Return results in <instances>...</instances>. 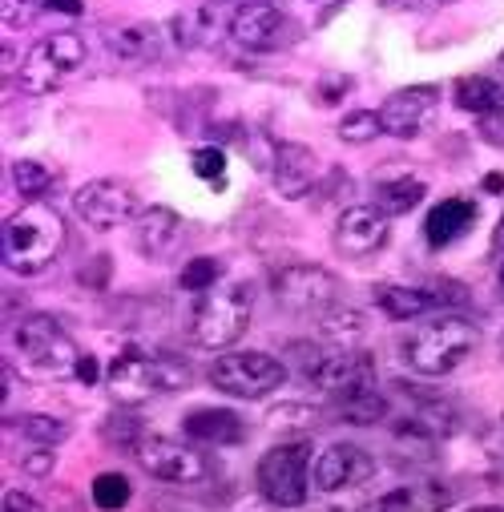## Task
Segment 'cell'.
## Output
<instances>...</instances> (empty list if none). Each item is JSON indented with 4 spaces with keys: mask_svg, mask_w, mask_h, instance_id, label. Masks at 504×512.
Listing matches in <instances>:
<instances>
[{
    "mask_svg": "<svg viewBox=\"0 0 504 512\" xmlns=\"http://www.w3.org/2000/svg\"><path fill=\"white\" fill-rule=\"evenodd\" d=\"M65 246V218L49 202L13 210L0 230V259L13 275H41Z\"/></svg>",
    "mask_w": 504,
    "mask_h": 512,
    "instance_id": "6da1fadb",
    "label": "cell"
},
{
    "mask_svg": "<svg viewBox=\"0 0 504 512\" xmlns=\"http://www.w3.org/2000/svg\"><path fill=\"white\" fill-rule=\"evenodd\" d=\"M190 363L182 355H150V351H121L109 371H105V388L121 408H138L150 404L166 392H182L190 388Z\"/></svg>",
    "mask_w": 504,
    "mask_h": 512,
    "instance_id": "7a4b0ae2",
    "label": "cell"
},
{
    "mask_svg": "<svg viewBox=\"0 0 504 512\" xmlns=\"http://www.w3.org/2000/svg\"><path fill=\"white\" fill-rule=\"evenodd\" d=\"M250 307H255V287L250 283H222L210 287L194 311H190V339L202 351H230L246 327H250Z\"/></svg>",
    "mask_w": 504,
    "mask_h": 512,
    "instance_id": "3957f363",
    "label": "cell"
},
{
    "mask_svg": "<svg viewBox=\"0 0 504 512\" xmlns=\"http://www.w3.org/2000/svg\"><path fill=\"white\" fill-rule=\"evenodd\" d=\"M476 343H480L476 323H468L460 315H444V319H432L408 335L404 359L420 375H448L476 351Z\"/></svg>",
    "mask_w": 504,
    "mask_h": 512,
    "instance_id": "277c9868",
    "label": "cell"
},
{
    "mask_svg": "<svg viewBox=\"0 0 504 512\" xmlns=\"http://www.w3.org/2000/svg\"><path fill=\"white\" fill-rule=\"evenodd\" d=\"M13 343H17L21 363L33 375H41V379H69V375H77L81 351H77L73 335L53 315H29L13 331Z\"/></svg>",
    "mask_w": 504,
    "mask_h": 512,
    "instance_id": "5b68a950",
    "label": "cell"
},
{
    "mask_svg": "<svg viewBox=\"0 0 504 512\" xmlns=\"http://www.w3.org/2000/svg\"><path fill=\"white\" fill-rule=\"evenodd\" d=\"M311 468H315V456H311L307 440H287V444L271 448L255 468L263 500L275 508H303L311 496V484H315Z\"/></svg>",
    "mask_w": 504,
    "mask_h": 512,
    "instance_id": "8992f818",
    "label": "cell"
},
{
    "mask_svg": "<svg viewBox=\"0 0 504 512\" xmlns=\"http://www.w3.org/2000/svg\"><path fill=\"white\" fill-rule=\"evenodd\" d=\"M210 383L234 400H267L287 383V367L263 351H226L210 363Z\"/></svg>",
    "mask_w": 504,
    "mask_h": 512,
    "instance_id": "52a82bcc",
    "label": "cell"
},
{
    "mask_svg": "<svg viewBox=\"0 0 504 512\" xmlns=\"http://www.w3.org/2000/svg\"><path fill=\"white\" fill-rule=\"evenodd\" d=\"M81 65H85V37L65 33V29L49 33L29 49V57L21 65V89L29 97H45V93L61 89Z\"/></svg>",
    "mask_w": 504,
    "mask_h": 512,
    "instance_id": "ba28073f",
    "label": "cell"
},
{
    "mask_svg": "<svg viewBox=\"0 0 504 512\" xmlns=\"http://www.w3.org/2000/svg\"><path fill=\"white\" fill-rule=\"evenodd\" d=\"M230 37H234V45H242L250 53H279V49L295 45L303 37V29L295 25V17L279 0H246L242 9L230 13Z\"/></svg>",
    "mask_w": 504,
    "mask_h": 512,
    "instance_id": "9c48e42d",
    "label": "cell"
},
{
    "mask_svg": "<svg viewBox=\"0 0 504 512\" xmlns=\"http://www.w3.org/2000/svg\"><path fill=\"white\" fill-rule=\"evenodd\" d=\"M134 456L162 484H198V480H206L214 472V464H210L206 452H198L194 444L170 440V436H146Z\"/></svg>",
    "mask_w": 504,
    "mask_h": 512,
    "instance_id": "30bf717a",
    "label": "cell"
},
{
    "mask_svg": "<svg viewBox=\"0 0 504 512\" xmlns=\"http://www.w3.org/2000/svg\"><path fill=\"white\" fill-rule=\"evenodd\" d=\"M271 291H275L279 307L291 315H323L327 307H335V279H331V271H323L315 263L283 267L271 279Z\"/></svg>",
    "mask_w": 504,
    "mask_h": 512,
    "instance_id": "8fae6325",
    "label": "cell"
},
{
    "mask_svg": "<svg viewBox=\"0 0 504 512\" xmlns=\"http://www.w3.org/2000/svg\"><path fill=\"white\" fill-rule=\"evenodd\" d=\"M73 210L85 226L93 230H113L121 222L138 218V194L117 182V178H97V182H85L77 194H73Z\"/></svg>",
    "mask_w": 504,
    "mask_h": 512,
    "instance_id": "7c38bea8",
    "label": "cell"
},
{
    "mask_svg": "<svg viewBox=\"0 0 504 512\" xmlns=\"http://www.w3.org/2000/svg\"><path fill=\"white\" fill-rule=\"evenodd\" d=\"M375 476V456L363 452L359 444H331L315 456V468H311V480L319 492H343V488H355V484H367Z\"/></svg>",
    "mask_w": 504,
    "mask_h": 512,
    "instance_id": "4fadbf2b",
    "label": "cell"
},
{
    "mask_svg": "<svg viewBox=\"0 0 504 512\" xmlns=\"http://www.w3.org/2000/svg\"><path fill=\"white\" fill-rule=\"evenodd\" d=\"M388 214L380 206H347L335 222V250L343 259H367L388 242Z\"/></svg>",
    "mask_w": 504,
    "mask_h": 512,
    "instance_id": "5bb4252c",
    "label": "cell"
},
{
    "mask_svg": "<svg viewBox=\"0 0 504 512\" xmlns=\"http://www.w3.org/2000/svg\"><path fill=\"white\" fill-rule=\"evenodd\" d=\"M436 97H440L436 85H408V89L392 93V97L380 105L384 134H392V138H400V142L420 138V130L428 125V117H432V109H436Z\"/></svg>",
    "mask_w": 504,
    "mask_h": 512,
    "instance_id": "9a60e30c",
    "label": "cell"
},
{
    "mask_svg": "<svg viewBox=\"0 0 504 512\" xmlns=\"http://www.w3.org/2000/svg\"><path fill=\"white\" fill-rule=\"evenodd\" d=\"M182 238H186V222L170 206H146L134 218V246L150 263H166L170 254H178Z\"/></svg>",
    "mask_w": 504,
    "mask_h": 512,
    "instance_id": "2e32d148",
    "label": "cell"
},
{
    "mask_svg": "<svg viewBox=\"0 0 504 512\" xmlns=\"http://www.w3.org/2000/svg\"><path fill=\"white\" fill-rule=\"evenodd\" d=\"M271 182L283 198H307L319 182V158L311 146L303 142H275V158H271Z\"/></svg>",
    "mask_w": 504,
    "mask_h": 512,
    "instance_id": "e0dca14e",
    "label": "cell"
},
{
    "mask_svg": "<svg viewBox=\"0 0 504 512\" xmlns=\"http://www.w3.org/2000/svg\"><path fill=\"white\" fill-rule=\"evenodd\" d=\"M456 492L440 480H416V484H400L392 492H380L363 500L355 512H444L452 508Z\"/></svg>",
    "mask_w": 504,
    "mask_h": 512,
    "instance_id": "ac0fdd59",
    "label": "cell"
},
{
    "mask_svg": "<svg viewBox=\"0 0 504 512\" xmlns=\"http://www.w3.org/2000/svg\"><path fill=\"white\" fill-rule=\"evenodd\" d=\"M375 303L380 311L396 323H408V319H420L428 315L432 307H448V303H464V287H448V291H428V287H396V283H384L375 287Z\"/></svg>",
    "mask_w": 504,
    "mask_h": 512,
    "instance_id": "d6986e66",
    "label": "cell"
},
{
    "mask_svg": "<svg viewBox=\"0 0 504 512\" xmlns=\"http://www.w3.org/2000/svg\"><path fill=\"white\" fill-rule=\"evenodd\" d=\"M388 412H392V404L380 392L375 375L371 379H359V383H347V388H339V392H331V416H339L343 424L371 428V424L388 420Z\"/></svg>",
    "mask_w": 504,
    "mask_h": 512,
    "instance_id": "ffe728a7",
    "label": "cell"
},
{
    "mask_svg": "<svg viewBox=\"0 0 504 512\" xmlns=\"http://www.w3.org/2000/svg\"><path fill=\"white\" fill-rule=\"evenodd\" d=\"M182 432L198 448H230V444H242L246 440V424L230 408H194L182 420Z\"/></svg>",
    "mask_w": 504,
    "mask_h": 512,
    "instance_id": "44dd1931",
    "label": "cell"
},
{
    "mask_svg": "<svg viewBox=\"0 0 504 512\" xmlns=\"http://www.w3.org/2000/svg\"><path fill=\"white\" fill-rule=\"evenodd\" d=\"M174 45L170 33H162V25H125V29H113L109 33V49L125 61V65H154L166 57V49Z\"/></svg>",
    "mask_w": 504,
    "mask_h": 512,
    "instance_id": "7402d4cb",
    "label": "cell"
},
{
    "mask_svg": "<svg viewBox=\"0 0 504 512\" xmlns=\"http://www.w3.org/2000/svg\"><path fill=\"white\" fill-rule=\"evenodd\" d=\"M428 198V182L404 170H380L371 178V202L380 206L388 218H400L408 210H416Z\"/></svg>",
    "mask_w": 504,
    "mask_h": 512,
    "instance_id": "603a6c76",
    "label": "cell"
},
{
    "mask_svg": "<svg viewBox=\"0 0 504 512\" xmlns=\"http://www.w3.org/2000/svg\"><path fill=\"white\" fill-rule=\"evenodd\" d=\"M476 226V202L472 198H444L428 210V222H424V238L428 246L444 250L452 242H460L468 230Z\"/></svg>",
    "mask_w": 504,
    "mask_h": 512,
    "instance_id": "cb8c5ba5",
    "label": "cell"
},
{
    "mask_svg": "<svg viewBox=\"0 0 504 512\" xmlns=\"http://www.w3.org/2000/svg\"><path fill=\"white\" fill-rule=\"evenodd\" d=\"M456 105L484 117L492 109H504V81L500 77H488V73H472V77H460L456 81Z\"/></svg>",
    "mask_w": 504,
    "mask_h": 512,
    "instance_id": "d4e9b609",
    "label": "cell"
},
{
    "mask_svg": "<svg viewBox=\"0 0 504 512\" xmlns=\"http://www.w3.org/2000/svg\"><path fill=\"white\" fill-rule=\"evenodd\" d=\"M319 331H323V343L355 351L363 343V335H367V319L359 311H351V307H327Z\"/></svg>",
    "mask_w": 504,
    "mask_h": 512,
    "instance_id": "484cf974",
    "label": "cell"
},
{
    "mask_svg": "<svg viewBox=\"0 0 504 512\" xmlns=\"http://www.w3.org/2000/svg\"><path fill=\"white\" fill-rule=\"evenodd\" d=\"M17 436H25L29 444H41V448H57L73 436V424L57 420V416H17V420H5Z\"/></svg>",
    "mask_w": 504,
    "mask_h": 512,
    "instance_id": "4316f807",
    "label": "cell"
},
{
    "mask_svg": "<svg viewBox=\"0 0 504 512\" xmlns=\"http://www.w3.org/2000/svg\"><path fill=\"white\" fill-rule=\"evenodd\" d=\"M343 5L347 0H287V13L303 33H319L323 25H331V17L343 13Z\"/></svg>",
    "mask_w": 504,
    "mask_h": 512,
    "instance_id": "83f0119b",
    "label": "cell"
},
{
    "mask_svg": "<svg viewBox=\"0 0 504 512\" xmlns=\"http://www.w3.org/2000/svg\"><path fill=\"white\" fill-rule=\"evenodd\" d=\"M93 504L101 508V512H121L125 504H130V496H134V484L125 480L121 472H101V476H93Z\"/></svg>",
    "mask_w": 504,
    "mask_h": 512,
    "instance_id": "f1b7e54d",
    "label": "cell"
},
{
    "mask_svg": "<svg viewBox=\"0 0 504 512\" xmlns=\"http://www.w3.org/2000/svg\"><path fill=\"white\" fill-rule=\"evenodd\" d=\"M13 186H17V194H25L29 202H41V198L49 194V186H53V174H49L45 162L21 158V162H13Z\"/></svg>",
    "mask_w": 504,
    "mask_h": 512,
    "instance_id": "f546056e",
    "label": "cell"
},
{
    "mask_svg": "<svg viewBox=\"0 0 504 512\" xmlns=\"http://www.w3.org/2000/svg\"><path fill=\"white\" fill-rule=\"evenodd\" d=\"M101 436H105V444H113L117 452H138V444H142L150 432H146V424H142L138 416H109V420L101 424Z\"/></svg>",
    "mask_w": 504,
    "mask_h": 512,
    "instance_id": "4dcf8cb0",
    "label": "cell"
},
{
    "mask_svg": "<svg viewBox=\"0 0 504 512\" xmlns=\"http://www.w3.org/2000/svg\"><path fill=\"white\" fill-rule=\"evenodd\" d=\"M380 134H384L380 113H371V109H355L339 121V142H347V146H363V142L380 138Z\"/></svg>",
    "mask_w": 504,
    "mask_h": 512,
    "instance_id": "1f68e13d",
    "label": "cell"
},
{
    "mask_svg": "<svg viewBox=\"0 0 504 512\" xmlns=\"http://www.w3.org/2000/svg\"><path fill=\"white\" fill-rule=\"evenodd\" d=\"M218 275H222V263H218V259H194V263L182 271L178 287H182V291H194V295H206L210 287H218Z\"/></svg>",
    "mask_w": 504,
    "mask_h": 512,
    "instance_id": "d6a6232c",
    "label": "cell"
},
{
    "mask_svg": "<svg viewBox=\"0 0 504 512\" xmlns=\"http://www.w3.org/2000/svg\"><path fill=\"white\" fill-rule=\"evenodd\" d=\"M222 170H226V154H222L218 146H202V150H194V174H198V178L222 186Z\"/></svg>",
    "mask_w": 504,
    "mask_h": 512,
    "instance_id": "836d02e7",
    "label": "cell"
},
{
    "mask_svg": "<svg viewBox=\"0 0 504 512\" xmlns=\"http://www.w3.org/2000/svg\"><path fill=\"white\" fill-rule=\"evenodd\" d=\"M347 89H351V77L327 73V77H319V85H315V101H319V105H339Z\"/></svg>",
    "mask_w": 504,
    "mask_h": 512,
    "instance_id": "e575fe53",
    "label": "cell"
},
{
    "mask_svg": "<svg viewBox=\"0 0 504 512\" xmlns=\"http://www.w3.org/2000/svg\"><path fill=\"white\" fill-rule=\"evenodd\" d=\"M37 13H45V0H5V25L13 29L29 25Z\"/></svg>",
    "mask_w": 504,
    "mask_h": 512,
    "instance_id": "d590c367",
    "label": "cell"
},
{
    "mask_svg": "<svg viewBox=\"0 0 504 512\" xmlns=\"http://www.w3.org/2000/svg\"><path fill=\"white\" fill-rule=\"evenodd\" d=\"M476 130H480V138H484L488 146H500V150H504V109L484 113V117L476 121Z\"/></svg>",
    "mask_w": 504,
    "mask_h": 512,
    "instance_id": "8d00e7d4",
    "label": "cell"
},
{
    "mask_svg": "<svg viewBox=\"0 0 504 512\" xmlns=\"http://www.w3.org/2000/svg\"><path fill=\"white\" fill-rule=\"evenodd\" d=\"M21 468H25L29 476H49V472H53V448L33 444V448L21 456Z\"/></svg>",
    "mask_w": 504,
    "mask_h": 512,
    "instance_id": "74e56055",
    "label": "cell"
},
{
    "mask_svg": "<svg viewBox=\"0 0 504 512\" xmlns=\"http://www.w3.org/2000/svg\"><path fill=\"white\" fill-rule=\"evenodd\" d=\"M448 5H456V0H384V9H396V13H436Z\"/></svg>",
    "mask_w": 504,
    "mask_h": 512,
    "instance_id": "f35d334b",
    "label": "cell"
},
{
    "mask_svg": "<svg viewBox=\"0 0 504 512\" xmlns=\"http://www.w3.org/2000/svg\"><path fill=\"white\" fill-rule=\"evenodd\" d=\"M5 512H41V504L29 496V492H5Z\"/></svg>",
    "mask_w": 504,
    "mask_h": 512,
    "instance_id": "ab89813d",
    "label": "cell"
},
{
    "mask_svg": "<svg viewBox=\"0 0 504 512\" xmlns=\"http://www.w3.org/2000/svg\"><path fill=\"white\" fill-rule=\"evenodd\" d=\"M77 379H81V383H97V379H101V363H97L93 355H81V363H77Z\"/></svg>",
    "mask_w": 504,
    "mask_h": 512,
    "instance_id": "60d3db41",
    "label": "cell"
},
{
    "mask_svg": "<svg viewBox=\"0 0 504 512\" xmlns=\"http://www.w3.org/2000/svg\"><path fill=\"white\" fill-rule=\"evenodd\" d=\"M45 13H69V17H77L81 13V0H45Z\"/></svg>",
    "mask_w": 504,
    "mask_h": 512,
    "instance_id": "b9f144b4",
    "label": "cell"
},
{
    "mask_svg": "<svg viewBox=\"0 0 504 512\" xmlns=\"http://www.w3.org/2000/svg\"><path fill=\"white\" fill-rule=\"evenodd\" d=\"M492 250L504 254V214H500V222H496V230H492Z\"/></svg>",
    "mask_w": 504,
    "mask_h": 512,
    "instance_id": "7bdbcfd3",
    "label": "cell"
},
{
    "mask_svg": "<svg viewBox=\"0 0 504 512\" xmlns=\"http://www.w3.org/2000/svg\"><path fill=\"white\" fill-rule=\"evenodd\" d=\"M480 186H484L488 194H492V190H504V174H488V178H484Z\"/></svg>",
    "mask_w": 504,
    "mask_h": 512,
    "instance_id": "ee69618b",
    "label": "cell"
},
{
    "mask_svg": "<svg viewBox=\"0 0 504 512\" xmlns=\"http://www.w3.org/2000/svg\"><path fill=\"white\" fill-rule=\"evenodd\" d=\"M206 5H218V9H230V13H234V9L246 5V0H206Z\"/></svg>",
    "mask_w": 504,
    "mask_h": 512,
    "instance_id": "f6af8a7d",
    "label": "cell"
},
{
    "mask_svg": "<svg viewBox=\"0 0 504 512\" xmlns=\"http://www.w3.org/2000/svg\"><path fill=\"white\" fill-rule=\"evenodd\" d=\"M468 512H504L500 504H480V508H468Z\"/></svg>",
    "mask_w": 504,
    "mask_h": 512,
    "instance_id": "bcb514c9",
    "label": "cell"
},
{
    "mask_svg": "<svg viewBox=\"0 0 504 512\" xmlns=\"http://www.w3.org/2000/svg\"><path fill=\"white\" fill-rule=\"evenodd\" d=\"M496 77L504 81V53H500V61H496Z\"/></svg>",
    "mask_w": 504,
    "mask_h": 512,
    "instance_id": "7dc6e473",
    "label": "cell"
},
{
    "mask_svg": "<svg viewBox=\"0 0 504 512\" xmlns=\"http://www.w3.org/2000/svg\"><path fill=\"white\" fill-rule=\"evenodd\" d=\"M496 283H500V291H504V263H500V275H496Z\"/></svg>",
    "mask_w": 504,
    "mask_h": 512,
    "instance_id": "c3c4849f",
    "label": "cell"
}]
</instances>
